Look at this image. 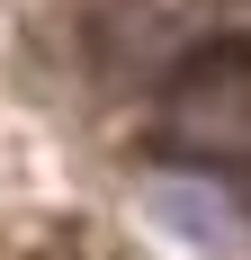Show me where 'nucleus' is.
Listing matches in <instances>:
<instances>
[{"label":"nucleus","instance_id":"2","mask_svg":"<svg viewBox=\"0 0 251 260\" xmlns=\"http://www.w3.org/2000/svg\"><path fill=\"white\" fill-rule=\"evenodd\" d=\"M144 207H152V224H162V234L189 242L198 260H242V224L225 215V198H215V188H198V180H152Z\"/></svg>","mask_w":251,"mask_h":260},{"label":"nucleus","instance_id":"1","mask_svg":"<svg viewBox=\"0 0 251 260\" xmlns=\"http://www.w3.org/2000/svg\"><path fill=\"white\" fill-rule=\"evenodd\" d=\"M162 126L189 153H251V45H215L171 81Z\"/></svg>","mask_w":251,"mask_h":260}]
</instances>
